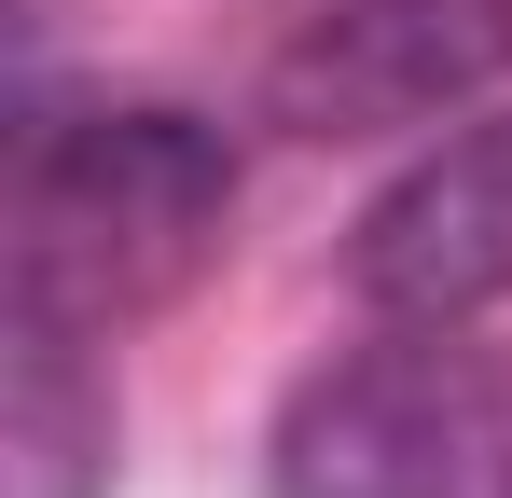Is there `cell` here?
<instances>
[{"label":"cell","instance_id":"cell-2","mask_svg":"<svg viewBox=\"0 0 512 498\" xmlns=\"http://www.w3.org/2000/svg\"><path fill=\"white\" fill-rule=\"evenodd\" d=\"M263 471L277 498H512V346L388 319L277 402Z\"/></svg>","mask_w":512,"mask_h":498},{"label":"cell","instance_id":"cell-1","mask_svg":"<svg viewBox=\"0 0 512 498\" xmlns=\"http://www.w3.org/2000/svg\"><path fill=\"white\" fill-rule=\"evenodd\" d=\"M236 222V139L167 97H97V111H28L14 139V305L28 319L111 332L194 291V263Z\"/></svg>","mask_w":512,"mask_h":498},{"label":"cell","instance_id":"cell-4","mask_svg":"<svg viewBox=\"0 0 512 498\" xmlns=\"http://www.w3.org/2000/svg\"><path fill=\"white\" fill-rule=\"evenodd\" d=\"M346 277L374 319H485L512 291V97L443 125L346 236Z\"/></svg>","mask_w":512,"mask_h":498},{"label":"cell","instance_id":"cell-3","mask_svg":"<svg viewBox=\"0 0 512 498\" xmlns=\"http://www.w3.org/2000/svg\"><path fill=\"white\" fill-rule=\"evenodd\" d=\"M512 83V0H319L263 56V125L291 139H443Z\"/></svg>","mask_w":512,"mask_h":498},{"label":"cell","instance_id":"cell-5","mask_svg":"<svg viewBox=\"0 0 512 498\" xmlns=\"http://www.w3.org/2000/svg\"><path fill=\"white\" fill-rule=\"evenodd\" d=\"M97 332L14 305V402H0V498H111V388Z\"/></svg>","mask_w":512,"mask_h":498}]
</instances>
